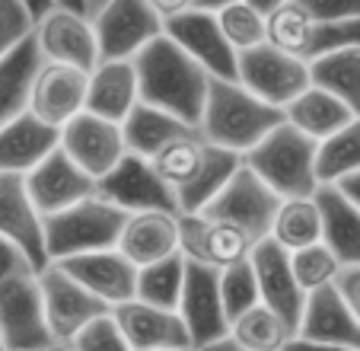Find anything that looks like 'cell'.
Masks as SVG:
<instances>
[{"instance_id":"6da1fadb","label":"cell","mask_w":360,"mask_h":351,"mask_svg":"<svg viewBox=\"0 0 360 351\" xmlns=\"http://www.w3.org/2000/svg\"><path fill=\"white\" fill-rule=\"evenodd\" d=\"M137 74V96L143 106L172 115L198 128L204 99H207V70L198 68L188 54L166 35H157L147 48L131 58Z\"/></svg>"},{"instance_id":"7a4b0ae2","label":"cell","mask_w":360,"mask_h":351,"mask_svg":"<svg viewBox=\"0 0 360 351\" xmlns=\"http://www.w3.org/2000/svg\"><path fill=\"white\" fill-rule=\"evenodd\" d=\"M281 122L284 112L252 96L239 80H207V99L198 118V135L207 144L243 156Z\"/></svg>"},{"instance_id":"3957f363","label":"cell","mask_w":360,"mask_h":351,"mask_svg":"<svg viewBox=\"0 0 360 351\" xmlns=\"http://www.w3.org/2000/svg\"><path fill=\"white\" fill-rule=\"evenodd\" d=\"M243 163L278 198H309L319 189L316 141L287 122L271 128L249 154H243Z\"/></svg>"},{"instance_id":"277c9868","label":"cell","mask_w":360,"mask_h":351,"mask_svg":"<svg viewBox=\"0 0 360 351\" xmlns=\"http://www.w3.org/2000/svg\"><path fill=\"white\" fill-rule=\"evenodd\" d=\"M124 211L109 204L102 195H89L58 214L45 217V252L48 262H61L70 256L96 250H112L124 227Z\"/></svg>"},{"instance_id":"5b68a950","label":"cell","mask_w":360,"mask_h":351,"mask_svg":"<svg viewBox=\"0 0 360 351\" xmlns=\"http://www.w3.org/2000/svg\"><path fill=\"white\" fill-rule=\"evenodd\" d=\"M0 338L7 351H48L55 338L45 319L39 271H20L0 281Z\"/></svg>"},{"instance_id":"8992f818","label":"cell","mask_w":360,"mask_h":351,"mask_svg":"<svg viewBox=\"0 0 360 351\" xmlns=\"http://www.w3.org/2000/svg\"><path fill=\"white\" fill-rule=\"evenodd\" d=\"M89 20L99 61H131L141 48L163 35V16L147 0H105Z\"/></svg>"},{"instance_id":"52a82bcc","label":"cell","mask_w":360,"mask_h":351,"mask_svg":"<svg viewBox=\"0 0 360 351\" xmlns=\"http://www.w3.org/2000/svg\"><path fill=\"white\" fill-rule=\"evenodd\" d=\"M236 80L252 96L284 112L287 102H293L309 87V64L281 51L271 42H262L236 54Z\"/></svg>"},{"instance_id":"ba28073f","label":"cell","mask_w":360,"mask_h":351,"mask_svg":"<svg viewBox=\"0 0 360 351\" xmlns=\"http://www.w3.org/2000/svg\"><path fill=\"white\" fill-rule=\"evenodd\" d=\"M281 202L284 198H278L245 163H239V169L226 179V185L211 198V204L201 214L214 217V221L236 223L239 230H245L252 237V243H259L271 233V221L278 214Z\"/></svg>"},{"instance_id":"9c48e42d","label":"cell","mask_w":360,"mask_h":351,"mask_svg":"<svg viewBox=\"0 0 360 351\" xmlns=\"http://www.w3.org/2000/svg\"><path fill=\"white\" fill-rule=\"evenodd\" d=\"M39 288H41V304H45V319L55 345L68 348L93 319L105 316L112 307H105L99 297H93L86 288L74 281L61 265L48 262L39 271Z\"/></svg>"},{"instance_id":"30bf717a","label":"cell","mask_w":360,"mask_h":351,"mask_svg":"<svg viewBox=\"0 0 360 351\" xmlns=\"http://www.w3.org/2000/svg\"><path fill=\"white\" fill-rule=\"evenodd\" d=\"M176 313L182 316L195 351L224 342L230 335V323H226L224 300H220V271L185 259V281Z\"/></svg>"},{"instance_id":"8fae6325","label":"cell","mask_w":360,"mask_h":351,"mask_svg":"<svg viewBox=\"0 0 360 351\" xmlns=\"http://www.w3.org/2000/svg\"><path fill=\"white\" fill-rule=\"evenodd\" d=\"M58 147L77 163L80 173H86L93 183L105 179L118 163L124 160L128 147H124L122 125L99 118L93 112H80L70 118L61 131H58Z\"/></svg>"},{"instance_id":"7c38bea8","label":"cell","mask_w":360,"mask_h":351,"mask_svg":"<svg viewBox=\"0 0 360 351\" xmlns=\"http://www.w3.org/2000/svg\"><path fill=\"white\" fill-rule=\"evenodd\" d=\"M163 35L172 39L198 68L207 70V77L220 80H236V51L220 32L217 13L188 7L182 13L163 20Z\"/></svg>"},{"instance_id":"4fadbf2b","label":"cell","mask_w":360,"mask_h":351,"mask_svg":"<svg viewBox=\"0 0 360 351\" xmlns=\"http://www.w3.org/2000/svg\"><path fill=\"white\" fill-rule=\"evenodd\" d=\"M252 246H255L252 237L236 223L204 214H179V252L188 262L224 271L236 262H245Z\"/></svg>"},{"instance_id":"5bb4252c","label":"cell","mask_w":360,"mask_h":351,"mask_svg":"<svg viewBox=\"0 0 360 351\" xmlns=\"http://www.w3.org/2000/svg\"><path fill=\"white\" fill-rule=\"evenodd\" d=\"M32 39L39 45L41 61L70 64V68H80V70H93L99 64L93 20L86 13L55 7L32 26Z\"/></svg>"},{"instance_id":"9a60e30c","label":"cell","mask_w":360,"mask_h":351,"mask_svg":"<svg viewBox=\"0 0 360 351\" xmlns=\"http://www.w3.org/2000/svg\"><path fill=\"white\" fill-rule=\"evenodd\" d=\"M96 195H102L124 214H141V211H172V214H179L176 195L169 192V185L153 173L150 160L134 154H124V160L105 179L96 183Z\"/></svg>"},{"instance_id":"2e32d148","label":"cell","mask_w":360,"mask_h":351,"mask_svg":"<svg viewBox=\"0 0 360 351\" xmlns=\"http://www.w3.org/2000/svg\"><path fill=\"white\" fill-rule=\"evenodd\" d=\"M249 265L252 275H255V284H259V304L274 310L290 326V332H297L306 304V290L293 278L290 252L281 250L274 240H259L249 252Z\"/></svg>"},{"instance_id":"e0dca14e","label":"cell","mask_w":360,"mask_h":351,"mask_svg":"<svg viewBox=\"0 0 360 351\" xmlns=\"http://www.w3.org/2000/svg\"><path fill=\"white\" fill-rule=\"evenodd\" d=\"M86 80L89 70L41 61L32 90H29V112L48 128L61 131L70 118L86 112Z\"/></svg>"},{"instance_id":"ac0fdd59","label":"cell","mask_w":360,"mask_h":351,"mask_svg":"<svg viewBox=\"0 0 360 351\" xmlns=\"http://www.w3.org/2000/svg\"><path fill=\"white\" fill-rule=\"evenodd\" d=\"M0 237L13 243L35 271L48 265L45 252V217L35 211L22 176L0 173Z\"/></svg>"},{"instance_id":"d6986e66","label":"cell","mask_w":360,"mask_h":351,"mask_svg":"<svg viewBox=\"0 0 360 351\" xmlns=\"http://www.w3.org/2000/svg\"><path fill=\"white\" fill-rule=\"evenodd\" d=\"M22 183H26L29 198H32L35 211L41 217L58 214V211L70 208V204L83 202V198H89L96 192V183L86 173L77 169V163L61 147H55L39 166L29 169L22 176Z\"/></svg>"},{"instance_id":"ffe728a7","label":"cell","mask_w":360,"mask_h":351,"mask_svg":"<svg viewBox=\"0 0 360 351\" xmlns=\"http://www.w3.org/2000/svg\"><path fill=\"white\" fill-rule=\"evenodd\" d=\"M55 265H61L80 288H86L89 294L99 297L105 307H118L134 297L137 269L115 246H112V250H96V252H83V256L61 259V262H55Z\"/></svg>"},{"instance_id":"44dd1931","label":"cell","mask_w":360,"mask_h":351,"mask_svg":"<svg viewBox=\"0 0 360 351\" xmlns=\"http://www.w3.org/2000/svg\"><path fill=\"white\" fill-rule=\"evenodd\" d=\"M112 319L122 329L131 351H163V348H191L188 332L176 310H160L143 300H124L112 307Z\"/></svg>"},{"instance_id":"7402d4cb","label":"cell","mask_w":360,"mask_h":351,"mask_svg":"<svg viewBox=\"0 0 360 351\" xmlns=\"http://www.w3.org/2000/svg\"><path fill=\"white\" fill-rule=\"evenodd\" d=\"M297 338H309V342H328V345H345V348L360 351V319L354 316L351 304L338 290V284L309 290L303 304V316L293 332Z\"/></svg>"},{"instance_id":"603a6c76","label":"cell","mask_w":360,"mask_h":351,"mask_svg":"<svg viewBox=\"0 0 360 351\" xmlns=\"http://www.w3.org/2000/svg\"><path fill=\"white\" fill-rule=\"evenodd\" d=\"M115 250L128 259L134 269L163 262L179 252V214L172 211H141L128 214L118 233Z\"/></svg>"},{"instance_id":"cb8c5ba5","label":"cell","mask_w":360,"mask_h":351,"mask_svg":"<svg viewBox=\"0 0 360 351\" xmlns=\"http://www.w3.org/2000/svg\"><path fill=\"white\" fill-rule=\"evenodd\" d=\"M313 202L319 208L322 221V246L332 250L341 269L360 265V211L341 195L335 185H319L313 192Z\"/></svg>"},{"instance_id":"d4e9b609","label":"cell","mask_w":360,"mask_h":351,"mask_svg":"<svg viewBox=\"0 0 360 351\" xmlns=\"http://www.w3.org/2000/svg\"><path fill=\"white\" fill-rule=\"evenodd\" d=\"M141 102L137 74L131 61H99L86 80V112L122 125Z\"/></svg>"},{"instance_id":"484cf974","label":"cell","mask_w":360,"mask_h":351,"mask_svg":"<svg viewBox=\"0 0 360 351\" xmlns=\"http://www.w3.org/2000/svg\"><path fill=\"white\" fill-rule=\"evenodd\" d=\"M58 147V128H48L32 112L0 125V173L26 176Z\"/></svg>"},{"instance_id":"4316f807","label":"cell","mask_w":360,"mask_h":351,"mask_svg":"<svg viewBox=\"0 0 360 351\" xmlns=\"http://www.w3.org/2000/svg\"><path fill=\"white\" fill-rule=\"evenodd\" d=\"M41 68V54L32 32L10 54L0 58V125L13 122L16 115L29 112V90Z\"/></svg>"},{"instance_id":"83f0119b","label":"cell","mask_w":360,"mask_h":351,"mask_svg":"<svg viewBox=\"0 0 360 351\" xmlns=\"http://www.w3.org/2000/svg\"><path fill=\"white\" fill-rule=\"evenodd\" d=\"M351 118H357V115H354L345 102L335 99V96L326 93V90L313 87V83H309L293 102L284 106V122L293 125L297 131H303L306 137H313L316 144L326 141V137L335 135L338 128H345Z\"/></svg>"},{"instance_id":"f1b7e54d","label":"cell","mask_w":360,"mask_h":351,"mask_svg":"<svg viewBox=\"0 0 360 351\" xmlns=\"http://www.w3.org/2000/svg\"><path fill=\"white\" fill-rule=\"evenodd\" d=\"M204 160H207V141L198 131H188V135L172 137L166 147H160L150 156V166L179 198L185 189L195 185V179L204 169Z\"/></svg>"},{"instance_id":"f546056e","label":"cell","mask_w":360,"mask_h":351,"mask_svg":"<svg viewBox=\"0 0 360 351\" xmlns=\"http://www.w3.org/2000/svg\"><path fill=\"white\" fill-rule=\"evenodd\" d=\"M309 83L341 99L360 118V45H347L309 61Z\"/></svg>"},{"instance_id":"4dcf8cb0","label":"cell","mask_w":360,"mask_h":351,"mask_svg":"<svg viewBox=\"0 0 360 351\" xmlns=\"http://www.w3.org/2000/svg\"><path fill=\"white\" fill-rule=\"evenodd\" d=\"M188 131H198V128L179 122V118H172V115L160 112V109H153V106H143V102H137V106L131 109V115L122 122V135H124L128 154L143 156V160H150V156L157 154L160 147H166L172 137L188 135Z\"/></svg>"},{"instance_id":"1f68e13d","label":"cell","mask_w":360,"mask_h":351,"mask_svg":"<svg viewBox=\"0 0 360 351\" xmlns=\"http://www.w3.org/2000/svg\"><path fill=\"white\" fill-rule=\"evenodd\" d=\"M268 240H274V243L287 252H297V250H306V246L322 243V221H319V208H316L313 195L284 198L271 221Z\"/></svg>"},{"instance_id":"d6a6232c","label":"cell","mask_w":360,"mask_h":351,"mask_svg":"<svg viewBox=\"0 0 360 351\" xmlns=\"http://www.w3.org/2000/svg\"><path fill=\"white\" fill-rule=\"evenodd\" d=\"M230 338L239 351H284V345L293 338L290 326L268 310L265 304H255L230 323Z\"/></svg>"},{"instance_id":"836d02e7","label":"cell","mask_w":360,"mask_h":351,"mask_svg":"<svg viewBox=\"0 0 360 351\" xmlns=\"http://www.w3.org/2000/svg\"><path fill=\"white\" fill-rule=\"evenodd\" d=\"M360 169V118L316 144V179L319 185H335L338 179Z\"/></svg>"},{"instance_id":"e575fe53","label":"cell","mask_w":360,"mask_h":351,"mask_svg":"<svg viewBox=\"0 0 360 351\" xmlns=\"http://www.w3.org/2000/svg\"><path fill=\"white\" fill-rule=\"evenodd\" d=\"M182 281H185V256L176 252V256L163 259V262L137 269L134 300L153 304L160 310H176L179 297H182Z\"/></svg>"},{"instance_id":"d590c367","label":"cell","mask_w":360,"mask_h":351,"mask_svg":"<svg viewBox=\"0 0 360 351\" xmlns=\"http://www.w3.org/2000/svg\"><path fill=\"white\" fill-rule=\"evenodd\" d=\"M217 23H220L224 39L230 42V48L236 54L268 42V20L259 13V10H252L245 0H236L230 7L217 10Z\"/></svg>"},{"instance_id":"8d00e7d4","label":"cell","mask_w":360,"mask_h":351,"mask_svg":"<svg viewBox=\"0 0 360 351\" xmlns=\"http://www.w3.org/2000/svg\"><path fill=\"white\" fill-rule=\"evenodd\" d=\"M290 269H293L297 284L306 294H309V290H319V288H328V284H335L341 275V262L332 256V250L322 243L290 252Z\"/></svg>"},{"instance_id":"74e56055","label":"cell","mask_w":360,"mask_h":351,"mask_svg":"<svg viewBox=\"0 0 360 351\" xmlns=\"http://www.w3.org/2000/svg\"><path fill=\"white\" fill-rule=\"evenodd\" d=\"M220 300H224L226 323H233L236 316H243L245 310L259 304V284H255L249 259L220 271Z\"/></svg>"},{"instance_id":"f35d334b","label":"cell","mask_w":360,"mask_h":351,"mask_svg":"<svg viewBox=\"0 0 360 351\" xmlns=\"http://www.w3.org/2000/svg\"><path fill=\"white\" fill-rule=\"evenodd\" d=\"M68 351H131V345L124 342L122 329L112 319V310L105 316L93 319L74 342L68 345Z\"/></svg>"},{"instance_id":"ab89813d","label":"cell","mask_w":360,"mask_h":351,"mask_svg":"<svg viewBox=\"0 0 360 351\" xmlns=\"http://www.w3.org/2000/svg\"><path fill=\"white\" fill-rule=\"evenodd\" d=\"M32 32V20L20 7V0H0V58L10 54Z\"/></svg>"},{"instance_id":"60d3db41","label":"cell","mask_w":360,"mask_h":351,"mask_svg":"<svg viewBox=\"0 0 360 351\" xmlns=\"http://www.w3.org/2000/svg\"><path fill=\"white\" fill-rule=\"evenodd\" d=\"M316 20H360V0H300Z\"/></svg>"},{"instance_id":"b9f144b4","label":"cell","mask_w":360,"mask_h":351,"mask_svg":"<svg viewBox=\"0 0 360 351\" xmlns=\"http://www.w3.org/2000/svg\"><path fill=\"white\" fill-rule=\"evenodd\" d=\"M29 269H32V265H29V259L22 256L13 243H7V240L0 237V281H7L10 275H20V271H29Z\"/></svg>"},{"instance_id":"7bdbcfd3","label":"cell","mask_w":360,"mask_h":351,"mask_svg":"<svg viewBox=\"0 0 360 351\" xmlns=\"http://www.w3.org/2000/svg\"><path fill=\"white\" fill-rule=\"evenodd\" d=\"M338 290L345 294V300L351 304V310H354V316L360 319V265L357 269H341V275H338Z\"/></svg>"},{"instance_id":"ee69618b","label":"cell","mask_w":360,"mask_h":351,"mask_svg":"<svg viewBox=\"0 0 360 351\" xmlns=\"http://www.w3.org/2000/svg\"><path fill=\"white\" fill-rule=\"evenodd\" d=\"M284 351H357V348H345V345H328V342H309V338H297L284 345Z\"/></svg>"},{"instance_id":"f6af8a7d","label":"cell","mask_w":360,"mask_h":351,"mask_svg":"<svg viewBox=\"0 0 360 351\" xmlns=\"http://www.w3.org/2000/svg\"><path fill=\"white\" fill-rule=\"evenodd\" d=\"M335 189H338L341 195H345L347 202L360 211V169H357V173H351V176H345V179H338V183H335Z\"/></svg>"},{"instance_id":"bcb514c9","label":"cell","mask_w":360,"mask_h":351,"mask_svg":"<svg viewBox=\"0 0 360 351\" xmlns=\"http://www.w3.org/2000/svg\"><path fill=\"white\" fill-rule=\"evenodd\" d=\"M20 7L29 13V20H32V26L41 20V16H48L51 10L58 7V0H20Z\"/></svg>"},{"instance_id":"7dc6e473","label":"cell","mask_w":360,"mask_h":351,"mask_svg":"<svg viewBox=\"0 0 360 351\" xmlns=\"http://www.w3.org/2000/svg\"><path fill=\"white\" fill-rule=\"evenodd\" d=\"M147 4L157 10L163 20H169V16H176V13H182V10H188L195 0H147Z\"/></svg>"},{"instance_id":"c3c4849f","label":"cell","mask_w":360,"mask_h":351,"mask_svg":"<svg viewBox=\"0 0 360 351\" xmlns=\"http://www.w3.org/2000/svg\"><path fill=\"white\" fill-rule=\"evenodd\" d=\"M245 4H249L252 10H259V13H262V16H265V20H268V16H271L274 10L281 7V4H287V0H245Z\"/></svg>"},{"instance_id":"681fc988","label":"cell","mask_w":360,"mask_h":351,"mask_svg":"<svg viewBox=\"0 0 360 351\" xmlns=\"http://www.w3.org/2000/svg\"><path fill=\"white\" fill-rule=\"evenodd\" d=\"M230 4H236V0H195L191 7H198V10H207V13H217V10L230 7Z\"/></svg>"},{"instance_id":"f907efd6","label":"cell","mask_w":360,"mask_h":351,"mask_svg":"<svg viewBox=\"0 0 360 351\" xmlns=\"http://www.w3.org/2000/svg\"><path fill=\"white\" fill-rule=\"evenodd\" d=\"M58 7L77 10V13H86V0H58Z\"/></svg>"},{"instance_id":"816d5d0a","label":"cell","mask_w":360,"mask_h":351,"mask_svg":"<svg viewBox=\"0 0 360 351\" xmlns=\"http://www.w3.org/2000/svg\"><path fill=\"white\" fill-rule=\"evenodd\" d=\"M201 351H239V348L230 342V338H224V342H217V345H207V348H201Z\"/></svg>"},{"instance_id":"f5cc1de1","label":"cell","mask_w":360,"mask_h":351,"mask_svg":"<svg viewBox=\"0 0 360 351\" xmlns=\"http://www.w3.org/2000/svg\"><path fill=\"white\" fill-rule=\"evenodd\" d=\"M102 4H105V0H86V16H93L96 10L102 7Z\"/></svg>"},{"instance_id":"db71d44e","label":"cell","mask_w":360,"mask_h":351,"mask_svg":"<svg viewBox=\"0 0 360 351\" xmlns=\"http://www.w3.org/2000/svg\"><path fill=\"white\" fill-rule=\"evenodd\" d=\"M163 351H195V348H163Z\"/></svg>"},{"instance_id":"11a10c76","label":"cell","mask_w":360,"mask_h":351,"mask_svg":"<svg viewBox=\"0 0 360 351\" xmlns=\"http://www.w3.org/2000/svg\"><path fill=\"white\" fill-rule=\"evenodd\" d=\"M48 351H68V348H64V345H55V348H48Z\"/></svg>"},{"instance_id":"9f6ffc18","label":"cell","mask_w":360,"mask_h":351,"mask_svg":"<svg viewBox=\"0 0 360 351\" xmlns=\"http://www.w3.org/2000/svg\"><path fill=\"white\" fill-rule=\"evenodd\" d=\"M0 351H7V345H4V338H0Z\"/></svg>"}]
</instances>
